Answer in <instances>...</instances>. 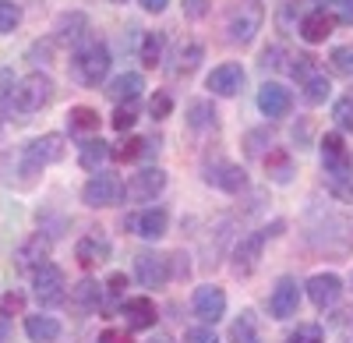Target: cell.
<instances>
[{
    "instance_id": "47",
    "label": "cell",
    "mask_w": 353,
    "mask_h": 343,
    "mask_svg": "<svg viewBox=\"0 0 353 343\" xmlns=\"http://www.w3.org/2000/svg\"><path fill=\"white\" fill-rule=\"evenodd\" d=\"M99 343H134L128 329H103L99 333Z\"/></svg>"
},
{
    "instance_id": "46",
    "label": "cell",
    "mask_w": 353,
    "mask_h": 343,
    "mask_svg": "<svg viewBox=\"0 0 353 343\" xmlns=\"http://www.w3.org/2000/svg\"><path fill=\"white\" fill-rule=\"evenodd\" d=\"M124 291H128V276H124V273H113V276L106 280V294H110V297H121Z\"/></svg>"
},
{
    "instance_id": "43",
    "label": "cell",
    "mask_w": 353,
    "mask_h": 343,
    "mask_svg": "<svg viewBox=\"0 0 353 343\" xmlns=\"http://www.w3.org/2000/svg\"><path fill=\"white\" fill-rule=\"evenodd\" d=\"M209 11H212V0H184V18L191 21H201Z\"/></svg>"
},
{
    "instance_id": "24",
    "label": "cell",
    "mask_w": 353,
    "mask_h": 343,
    "mask_svg": "<svg viewBox=\"0 0 353 343\" xmlns=\"http://www.w3.org/2000/svg\"><path fill=\"white\" fill-rule=\"evenodd\" d=\"M103 304V287L96 280H81L71 287V308L81 311V315H92V311H99Z\"/></svg>"
},
{
    "instance_id": "8",
    "label": "cell",
    "mask_w": 353,
    "mask_h": 343,
    "mask_svg": "<svg viewBox=\"0 0 353 343\" xmlns=\"http://www.w3.org/2000/svg\"><path fill=\"white\" fill-rule=\"evenodd\" d=\"M279 231H283V223H272V231L265 226V231L244 237V241L237 244V251H233V273H237V276L254 273V269H258V259H261V248H265V237H269V234H279Z\"/></svg>"
},
{
    "instance_id": "39",
    "label": "cell",
    "mask_w": 353,
    "mask_h": 343,
    "mask_svg": "<svg viewBox=\"0 0 353 343\" xmlns=\"http://www.w3.org/2000/svg\"><path fill=\"white\" fill-rule=\"evenodd\" d=\"M134 121H138V110H134V103H128V106H117L113 110V117H110V124L117 128V131H131L134 128Z\"/></svg>"
},
{
    "instance_id": "7",
    "label": "cell",
    "mask_w": 353,
    "mask_h": 343,
    "mask_svg": "<svg viewBox=\"0 0 353 343\" xmlns=\"http://www.w3.org/2000/svg\"><path fill=\"white\" fill-rule=\"evenodd\" d=\"M134 276L141 280V287L159 291L170 283V259L159 251H138L134 255Z\"/></svg>"
},
{
    "instance_id": "52",
    "label": "cell",
    "mask_w": 353,
    "mask_h": 343,
    "mask_svg": "<svg viewBox=\"0 0 353 343\" xmlns=\"http://www.w3.org/2000/svg\"><path fill=\"white\" fill-rule=\"evenodd\" d=\"M113 4H128V0H113Z\"/></svg>"
},
{
    "instance_id": "16",
    "label": "cell",
    "mask_w": 353,
    "mask_h": 343,
    "mask_svg": "<svg viewBox=\"0 0 353 343\" xmlns=\"http://www.w3.org/2000/svg\"><path fill=\"white\" fill-rule=\"evenodd\" d=\"M53 39L61 43V46H85L88 39V18L81 14V11H68V14H61L57 18V25H53Z\"/></svg>"
},
{
    "instance_id": "31",
    "label": "cell",
    "mask_w": 353,
    "mask_h": 343,
    "mask_svg": "<svg viewBox=\"0 0 353 343\" xmlns=\"http://www.w3.org/2000/svg\"><path fill=\"white\" fill-rule=\"evenodd\" d=\"M18 75L11 68H0V117L14 113V99H18Z\"/></svg>"
},
{
    "instance_id": "36",
    "label": "cell",
    "mask_w": 353,
    "mask_h": 343,
    "mask_svg": "<svg viewBox=\"0 0 353 343\" xmlns=\"http://www.w3.org/2000/svg\"><path fill=\"white\" fill-rule=\"evenodd\" d=\"M286 343H325V333H321L318 322H304L286 336Z\"/></svg>"
},
{
    "instance_id": "26",
    "label": "cell",
    "mask_w": 353,
    "mask_h": 343,
    "mask_svg": "<svg viewBox=\"0 0 353 343\" xmlns=\"http://www.w3.org/2000/svg\"><path fill=\"white\" fill-rule=\"evenodd\" d=\"M25 333L32 343H57L61 340V322L53 315H25Z\"/></svg>"
},
{
    "instance_id": "22",
    "label": "cell",
    "mask_w": 353,
    "mask_h": 343,
    "mask_svg": "<svg viewBox=\"0 0 353 343\" xmlns=\"http://www.w3.org/2000/svg\"><path fill=\"white\" fill-rule=\"evenodd\" d=\"M46 259H50V241L43 234H32L18 248V255H14L18 269H25V273H36L39 266H46Z\"/></svg>"
},
{
    "instance_id": "41",
    "label": "cell",
    "mask_w": 353,
    "mask_h": 343,
    "mask_svg": "<svg viewBox=\"0 0 353 343\" xmlns=\"http://www.w3.org/2000/svg\"><path fill=\"white\" fill-rule=\"evenodd\" d=\"M0 315H4V319H11V315H25V297H21L18 291L4 294V297H0Z\"/></svg>"
},
{
    "instance_id": "32",
    "label": "cell",
    "mask_w": 353,
    "mask_h": 343,
    "mask_svg": "<svg viewBox=\"0 0 353 343\" xmlns=\"http://www.w3.org/2000/svg\"><path fill=\"white\" fill-rule=\"evenodd\" d=\"M230 343H261V333L251 311H241V319L230 326Z\"/></svg>"
},
{
    "instance_id": "10",
    "label": "cell",
    "mask_w": 353,
    "mask_h": 343,
    "mask_svg": "<svg viewBox=\"0 0 353 343\" xmlns=\"http://www.w3.org/2000/svg\"><path fill=\"white\" fill-rule=\"evenodd\" d=\"M318 146H321V166H325V177L353 174V163H350V153L343 146V135L339 131H329L325 138L318 141Z\"/></svg>"
},
{
    "instance_id": "11",
    "label": "cell",
    "mask_w": 353,
    "mask_h": 343,
    "mask_svg": "<svg viewBox=\"0 0 353 343\" xmlns=\"http://www.w3.org/2000/svg\"><path fill=\"white\" fill-rule=\"evenodd\" d=\"M205 89H209L212 96H237L244 89V68L241 64H219L209 71V78H205Z\"/></svg>"
},
{
    "instance_id": "9",
    "label": "cell",
    "mask_w": 353,
    "mask_h": 343,
    "mask_svg": "<svg viewBox=\"0 0 353 343\" xmlns=\"http://www.w3.org/2000/svg\"><path fill=\"white\" fill-rule=\"evenodd\" d=\"M124 226H128L131 234L145 237V241H159V237L170 231V213H166V209H159V206H152V209L131 213V216L124 219Z\"/></svg>"
},
{
    "instance_id": "48",
    "label": "cell",
    "mask_w": 353,
    "mask_h": 343,
    "mask_svg": "<svg viewBox=\"0 0 353 343\" xmlns=\"http://www.w3.org/2000/svg\"><path fill=\"white\" fill-rule=\"evenodd\" d=\"M138 4H141L145 11H149V14H159V11H166L170 0H138Z\"/></svg>"
},
{
    "instance_id": "6",
    "label": "cell",
    "mask_w": 353,
    "mask_h": 343,
    "mask_svg": "<svg viewBox=\"0 0 353 343\" xmlns=\"http://www.w3.org/2000/svg\"><path fill=\"white\" fill-rule=\"evenodd\" d=\"M32 294L43 308H57V304H64L68 301V280H64V269L61 266H39L32 273Z\"/></svg>"
},
{
    "instance_id": "49",
    "label": "cell",
    "mask_w": 353,
    "mask_h": 343,
    "mask_svg": "<svg viewBox=\"0 0 353 343\" xmlns=\"http://www.w3.org/2000/svg\"><path fill=\"white\" fill-rule=\"evenodd\" d=\"M0 343H11V326H8V319H0Z\"/></svg>"
},
{
    "instance_id": "5",
    "label": "cell",
    "mask_w": 353,
    "mask_h": 343,
    "mask_svg": "<svg viewBox=\"0 0 353 343\" xmlns=\"http://www.w3.org/2000/svg\"><path fill=\"white\" fill-rule=\"evenodd\" d=\"M64 153H68L64 135H43V138H36V141H28V146H25V153H21V170L32 177V174H39L43 166L64 159Z\"/></svg>"
},
{
    "instance_id": "33",
    "label": "cell",
    "mask_w": 353,
    "mask_h": 343,
    "mask_svg": "<svg viewBox=\"0 0 353 343\" xmlns=\"http://www.w3.org/2000/svg\"><path fill=\"white\" fill-rule=\"evenodd\" d=\"M329 96H332V81H329L325 75H311V78L304 81V99H307L311 106L325 103Z\"/></svg>"
},
{
    "instance_id": "28",
    "label": "cell",
    "mask_w": 353,
    "mask_h": 343,
    "mask_svg": "<svg viewBox=\"0 0 353 343\" xmlns=\"http://www.w3.org/2000/svg\"><path fill=\"white\" fill-rule=\"evenodd\" d=\"M106 159H110V146H106L103 138H85L81 146H78V163L85 170H99Z\"/></svg>"
},
{
    "instance_id": "38",
    "label": "cell",
    "mask_w": 353,
    "mask_h": 343,
    "mask_svg": "<svg viewBox=\"0 0 353 343\" xmlns=\"http://www.w3.org/2000/svg\"><path fill=\"white\" fill-rule=\"evenodd\" d=\"M188 113H191V128H205V124H212L216 121V110H212V103H205V99H198V103H191L188 106Z\"/></svg>"
},
{
    "instance_id": "15",
    "label": "cell",
    "mask_w": 353,
    "mask_h": 343,
    "mask_svg": "<svg viewBox=\"0 0 353 343\" xmlns=\"http://www.w3.org/2000/svg\"><path fill=\"white\" fill-rule=\"evenodd\" d=\"M110 251H113L110 237H103V234H85V237L74 244V259H78L81 269H96V266H103V262L110 259Z\"/></svg>"
},
{
    "instance_id": "42",
    "label": "cell",
    "mask_w": 353,
    "mask_h": 343,
    "mask_svg": "<svg viewBox=\"0 0 353 343\" xmlns=\"http://www.w3.org/2000/svg\"><path fill=\"white\" fill-rule=\"evenodd\" d=\"M149 110H152V117H156V121L170 117V113H173V99H170V92H156L152 103H149Z\"/></svg>"
},
{
    "instance_id": "29",
    "label": "cell",
    "mask_w": 353,
    "mask_h": 343,
    "mask_svg": "<svg viewBox=\"0 0 353 343\" xmlns=\"http://www.w3.org/2000/svg\"><path fill=\"white\" fill-rule=\"evenodd\" d=\"M68 128H71V135H96L99 131V113L92 106H71Z\"/></svg>"
},
{
    "instance_id": "30",
    "label": "cell",
    "mask_w": 353,
    "mask_h": 343,
    "mask_svg": "<svg viewBox=\"0 0 353 343\" xmlns=\"http://www.w3.org/2000/svg\"><path fill=\"white\" fill-rule=\"evenodd\" d=\"M265 170H269V177L276 184H290V177H293V156L286 149H272L269 156H265Z\"/></svg>"
},
{
    "instance_id": "1",
    "label": "cell",
    "mask_w": 353,
    "mask_h": 343,
    "mask_svg": "<svg viewBox=\"0 0 353 343\" xmlns=\"http://www.w3.org/2000/svg\"><path fill=\"white\" fill-rule=\"evenodd\" d=\"M110 50L103 46V43H96V39H88L85 46H78L74 50V57H71V78L78 81V85H85V89H96V85L106 78V71H110Z\"/></svg>"
},
{
    "instance_id": "19",
    "label": "cell",
    "mask_w": 353,
    "mask_h": 343,
    "mask_svg": "<svg viewBox=\"0 0 353 343\" xmlns=\"http://www.w3.org/2000/svg\"><path fill=\"white\" fill-rule=\"evenodd\" d=\"M343 294V280L336 273H318L307 280V297L314 301V308H332Z\"/></svg>"
},
{
    "instance_id": "25",
    "label": "cell",
    "mask_w": 353,
    "mask_h": 343,
    "mask_svg": "<svg viewBox=\"0 0 353 343\" xmlns=\"http://www.w3.org/2000/svg\"><path fill=\"white\" fill-rule=\"evenodd\" d=\"M141 89H145V81H141V75L138 71H124V75H117L113 81H110V89H106V96L113 99V103H134L138 96H141Z\"/></svg>"
},
{
    "instance_id": "34",
    "label": "cell",
    "mask_w": 353,
    "mask_h": 343,
    "mask_svg": "<svg viewBox=\"0 0 353 343\" xmlns=\"http://www.w3.org/2000/svg\"><path fill=\"white\" fill-rule=\"evenodd\" d=\"M163 46H166L163 32H149V36H145L141 39V64L145 68H156L163 61Z\"/></svg>"
},
{
    "instance_id": "53",
    "label": "cell",
    "mask_w": 353,
    "mask_h": 343,
    "mask_svg": "<svg viewBox=\"0 0 353 343\" xmlns=\"http://www.w3.org/2000/svg\"><path fill=\"white\" fill-rule=\"evenodd\" d=\"M152 343H166V340H152Z\"/></svg>"
},
{
    "instance_id": "17",
    "label": "cell",
    "mask_w": 353,
    "mask_h": 343,
    "mask_svg": "<svg viewBox=\"0 0 353 343\" xmlns=\"http://www.w3.org/2000/svg\"><path fill=\"white\" fill-rule=\"evenodd\" d=\"M194 315L201 322H209L216 326L223 315H226V294L219 287H198L194 291Z\"/></svg>"
},
{
    "instance_id": "54",
    "label": "cell",
    "mask_w": 353,
    "mask_h": 343,
    "mask_svg": "<svg viewBox=\"0 0 353 343\" xmlns=\"http://www.w3.org/2000/svg\"><path fill=\"white\" fill-rule=\"evenodd\" d=\"M0 128H4V124H0Z\"/></svg>"
},
{
    "instance_id": "51",
    "label": "cell",
    "mask_w": 353,
    "mask_h": 343,
    "mask_svg": "<svg viewBox=\"0 0 353 343\" xmlns=\"http://www.w3.org/2000/svg\"><path fill=\"white\" fill-rule=\"evenodd\" d=\"M318 4H336V0H318Z\"/></svg>"
},
{
    "instance_id": "50",
    "label": "cell",
    "mask_w": 353,
    "mask_h": 343,
    "mask_svg": "<svg viewBox=\"0 0 353 343\" xmlns=\"http://www.w3.org/2000/svg\"><path fill=\"white\" fill-rule=\"evenodd\" d=\"M343 21H353V0H343Z\"/></svg>"
},
{
    "instance_id": "3",
    "label": "cell",
    "mask_w": 353,
    "mask_h": 343,
    "mask_svg": "<svg viewBox=\"0 0 353 343\" xmlns=\"http://www.w3.org/2000/svg\"><path fill=\"white\" fill-rule=\"evenodd\" d=\"M124 195H128V184L117 177V174H92L85 181L81 188V202L88 209H110V206H121L124 202Z\"/></svg>"
},
{
    "instance_id": "40",
    "label": "cell",
    "mask_w": 353,
    "mask_h": 343,
    "mask_svg": "<svg viewBox=\"0 0 353 343\" xmlns=\"http://www.w3.org/2000/svg\"><path fill=\"white\" fill-rule=\"evenodd\" d=\"M332 117H336V124H339L343 131H353V96H343V99L336 103Z\"/></svg>"
},
{
    "instance_id": "37",
    "label": "cell",
    "mask_w": 353,
    "mask_h": 343,
    "mask_svg": "<svg viewBox=\"0 0 353 343\" xmlns=\"http://www.w3.org/2000/svg\"><path fill=\"white\" fill-rule=\"evenodd\" d=\"M329 191L339 198V202H353V174H336V177H325Z\"/></svg>"
},
{
    "instance_id": "4",
    "label": "cell",
    "mask_w": 353,
    "mask_h": 343,
    "mask_svg": "<svg viewBox=\"0 0 353 343\" xmlns=\"http://www.w3.org/2000/svg\"><path fill=\"white\" fill-rule=\"evenodd\" d=\"M50 99H53V78L43 71H32L18 81L14 113H39L43 106H50Z\"/></svg>"
},
{
    "instance_id": "13",
    "label": "cell",
    "mask_w": 353,
    "mask_h": 343,
    "mask_svg": "<svg viewBox=\"0 0 353 343\" xmlns=\"http://www.w3.org/2000/svg\"><path fill=\"white\" fill-rule=\"evenodd\" d=\"M297 304H301V287L293 276H283L276 287H272V297H269V311L272 319H290L297 315Z\"/></svg>"
},
{
    "instance_id": "44",
    "label": "cell",
    "mask_w": 353,
    "mask_h": 343,
    "mask_svg": "<svg viewBox=\"0 0 353 343\" xmlns=\"http://www.w3.org/2000/svg\"><path fill=\"white\" fill-rule=\"evenodd\" d=\"M53 46H57V39L36 43L32 50H28V61H32V64H50V57H53Z\"/></svg>"
},
{
    "instance_id": "14",
    "label": "cell",
    "mask_w": 353,
    "mask_h": 343,
    "mask_svg": "<svg viewBox=\"0 0 353 343\" xmlns=\"http://www.w3.org/2000/svg\"><path fill=\"white\" fill-rule=\"evenodd\" d=\"M166 188V174L159 166H145L138 170V174L128 181V198H134V202H152V198Z\"/></svg>"
},
{
    "instance_id": "20",
    "label": "cell",
    "mask_w": 353,
    "mask_h": 343,
    "mask_svg": "<svg viewBox=\"0 0 353 343\" xmlns=\"http://www.w3.org/2000/svg\"><path fill=\"white\" fill-rule=\"evenodd\" d=\"M336 14L332 11H325V8H318V11H311V14H304V21H301V36H304V43H325L329 36H332V28H336Z\"/></svg>"
},
{
    "instance_id": "12",
    "label": "cell",
    "mask_w": 353,
    "mask_h": 343,
    "mask_svg": "<svg viewBox=\"0 0 353 343\" xmlns=\"http://www.w3.org/2000/svg\"><path fill=\"white\" fill-rule=\"evenodd\" d=\"M290 106H293V96H290L286 85H279V81H265L261 89H258V110H261L269 121L286 117Z\"/></svg>"
},
{
    "instance_id": "18",
    "label": "cell",
    "mask_w": 353,
    "mask_h": 343,
    "mask_svg": "<svg viewBox=\"0 0 353 343\" xmlns=\"http://www.w3.org/2000/svg\"><path fill=\"white\" fill-rule=\"evenodd\" d=\"M205 181H209L212 188H219V191H241L248 184V174H244V166L230 163V159H219V163H212L209 170H205Z\"/></svg>"
},
{
    "instance_id": "27",
    "label": "cell",
    "mask_w": 353,
    "mask_h": 343,
    "mask_svg": "<svg viewBox=\"0 0 353 343\" xmlns=\"http://www.w3.org/2000/svg\"><path fill=\"white\" fill-rule=\"evenodd\" d=\"M152 153V141L149 138H124V141H117V146H110V159L117 163H131V159H141V156H149Z\"/></svg>"
},
{
    "instance_id": "45",
    "label": "cell",
    "mask_w": 353,
    "mask_h": 343,
    "mask_svg": "<svg viewBox=\"0 0 353 343\" xmlns=\"http://www.w3.org/2000/svg\"><path fill=\"white\" fill-rule=\"evenodd\" d=\"M184 343H219V336L209 326H194V329L184 333Z\"/></svg>"
},
{
    "instance_id": "35",
    "label": "cell",
    "mask_w": 353,
    "mask_h": 343,
    "mask_svg": "<svg viewBox=\"0 0 353 343\" xmlns=\"http://www.w3.org/2000/svg\"><path fill=\"white\" fill-rule=\"evenodd\" d=\"M18 25H21V8L14 4V0H0V36L14 32Z\"/></svg>"
},
{
    "instance_id": "23",
    "label": "cell",
    "mask_w": 353,
    "mask_h": 343,
    "mask_svg": "<svg viewBox=\"0 0 353 343\" xmlns=\"http://www.w3.org/2000/svg\"><path fill=\"white\" fill-rule=\"evenodd\" d=\"M201 57H205V50H201V43L198 39H181L176 43V50H173V64H170V75L173 78H188L198 64H201Z\"/></svg>"
},
{
    "instance_id": "2",
    "label": "cell",
    "mask_w": 353,
    "mask_h": 343,
    "mask_svg": "<svg viewBox=\"0 0 353 343\" xmlns=\"http://www.w3.org/2000/svg\"><path fill=\"white\" fill-rule=\"evenodd\" d=\"M261 21H265V0H241V4L226 14V36H230V43L248 46L261 32Z\"/></svg>"
},
{
    "instance_id": "21",
    "label": "cell",
    "mask_w": 353,
    "mask_h": 343,
    "mask_svg": "<svg viewBox=\"0 0 353 343\" xmlns=\"http://www.w3.org/2000/svg\"><path fill=\"white\" fill-rule=\"evenodd\" d=\"M121 315L128 322V329H152L156 326V304L152 297H128L124 308H121Z\"/></svg>"
}]
</instances>
